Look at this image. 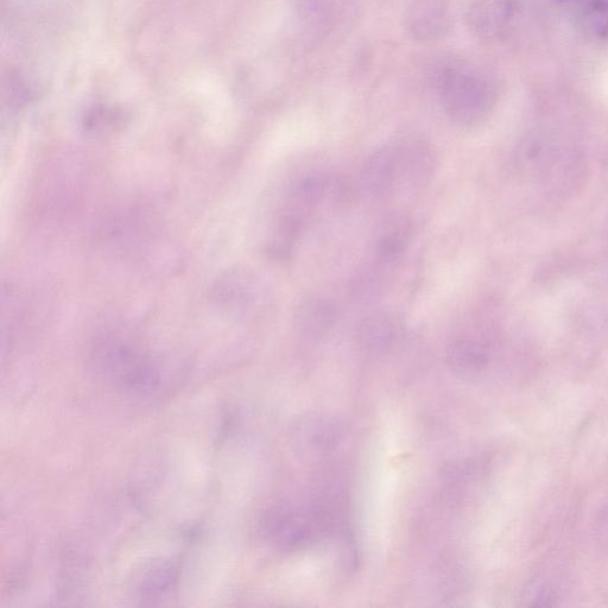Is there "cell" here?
Returning <instances> with one entry per match:
<instances>
[{
	"label": "cell",
	"mask_w": 608,
	"mask_h": 608,
	"mask_svg": "<svg viewBox=\"0 0 608 608\" xmlns=\"http://www.w3.org/2000/svg\"><path fill=\"white\" fill-rule=\"evenodd\" d=\"M433 81L443 111L456 124L480 123L497 103L496 82L466 60L449 57L437 63Z\"/></svg>",
	"instance_id": "1"
},
{
	"label": "cell",
	"mask_w": 608,
	"mask_h": 608,
	"mask_svg": "<svg viewBox=\"0 0 608 608\" xmlns=\"http://www.w3.org/2000/svg\"><path fill=\"white\" fill-rule=\"evenodd\" d=\"M432 152L420 142L386 145L367 158L361 169V188L373 196L388 195L409 181L420 186L432 174Z\"/></svg>",
	"instance_id": "2"
},
{
	"label": "cell",
	"mask_w": 608,
	"mask_h": 608,
	"mask_svg": "<svg viewBox=\"0 0 608 608\" xmlns=\"http://www.w3.org/2000/svg\"><path fill=\"white\" fill-rule=\"evenodd\" d=\"M97 370L120 390L136 396H147L158 389L160 372L131 342L107 338L95 347Z\"/></svg>",
	"instance_id": "3"
},
{
	"label": "cell",
	"mask_w": 608,
	"mask_h": 608,
	"mask_svg": "<svg viewBox=\"0 0 608 608\" xmlns=\"http://www.w3.org/2000/svg\"><path fill=\"white\" fill-rule=\"evenodd\" d=\"M328 513L321 505L302 509L276 506L262 519L263 534L282 549H299L327 534L332 525Z\"/></svg>",
	"instance_id": "4"
},
{
	"label": "cell",
	"mask_w": 608,
	"mask_h": 608,
	"mask_svg": "<svg viewBox=\"0 0 608 608\" xmlns=\"http://www.w3.org/2000/svg\"><path fill=\"white\" fill-rule=\"evenodd\" d=\"M519 10L517 0H474L468 10V27L481 40L508 36Z\"/></svg>",
	"instance_id": "5"
},
{
	"label": "cell",
	"mask_w": 608,
	"mask_h": 608,
	"mask_svg": "<svg viewBox=\"0 0 608 608\" xmlns=\"http://www.w3.org/2000/svg\"><path fill=\"white\" fill-rule=\"evenodd\" d=\"M449 15L441 0H418L407 15L411 36L422 42L440 40L449 30Z\"/></svg>",
	"instance_id": "6"
},
{
	"label": "cell",
	"mask_w": 608,
	"mask_h": 608,
	"mask_svg": "<svg viewBox=\"0 0 608 608\" xmlns=\"http://www.w3.org/2000/svg\"><path fill=\"white\" fill-rule=\"evenodd\" d=\"M579 28L597 37L608 36V0H556Z\"/></svg>",
	"instance_id": "7"
},
{
	"label": "cell",
	"mask_w": 608,
	"mask_h": 608,
	"mask_svg": "<svg viewBox=\"0 0 608 608\" xmlns=\"http://www.w3.org/2000/svg\"><path fill=\"white\" fill-rule=\"evenodd\" d=\"M399 332V323L388 313L367 316L357 327V340L364 350L383 352L394 344Z\"/></svg>",
	"instance_id": "8"
},
{
	"label": "cell",
	"mask_w": 608,
	"mask_h": 608,
	"mask_svg": "<svg viewBox=\"0 0 608 608\" xmlns=\"http://www.w3.org/2000/svg\"><path fill=\"white\" fill-rule=\"evenodd\" d=\"M179 572V563L174 560L152 562L139 579V594L145 600L162 597L174 588L179 579Z\"/></svg>",
	"instance_id": "9"
},
{
	"label": "cell",
	"mask_w": 608,
	"mask_h": 608,
	"mask_svg": "<svg viewBox=\"0 0 608 608\" xmlns=\"http://www.w3.org/2000/svg\"><path fill=\"white\" fill-rule=\"evenodd\" d=\"M411 226L407 219L397 217L383 225L376 243L377 255L382 261L392 262L401 257L410 242Z\"/></svg>",
	"instance_id": "10"
},
{
	"label": "cell",
	"mask_w": 608,
	"mask_h": 608,
	"mask_svg": "<svg viewBox=\"0 0 608 608\" xmlns=\"http://www.w3.org/2000/svg\"><path fill=\"white\" fill-rule=\"evenodd\" d=\"M337 316V307L325 299L308 300L297 309V321L300 327L312 333H320L332 327Z\"/></svg>",
	"instance_id": "11"
},
{
	"label": "cell",
	"mask_w": 608,
	"mask_h": 608,
	"mask_svg": "<svg viewBox=\"0 0 608 608\" xmlns=\"http://www.w3.org/2000/svg\"><path fill=\"white\" fill-rule=\"evenodd\" d=\"M483 359V350H481L478 342L473 340L462 339L455 341L449 348L448 360L449 364L455 370L472 369Z\"/></svg>",
	"instance_id": "12"
}]
</instances>
